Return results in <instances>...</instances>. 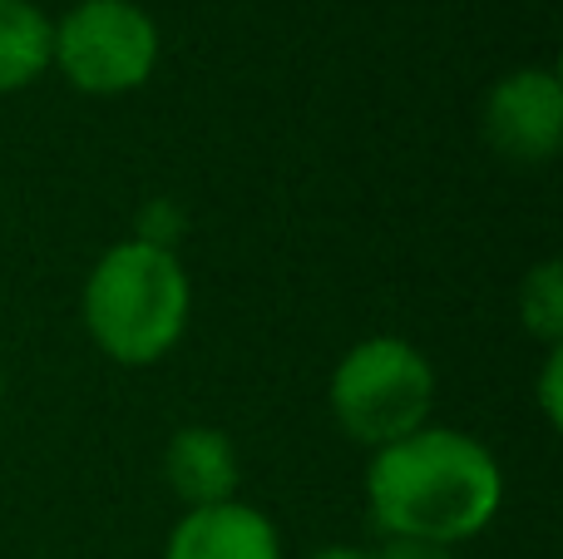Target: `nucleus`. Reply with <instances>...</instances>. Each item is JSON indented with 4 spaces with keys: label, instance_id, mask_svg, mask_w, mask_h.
Wrapping results in <instances>:
<instances>
[{
    "label": "nucleus",
    "instance_id": "nucleus-1",
    "mask_svg": "<svg viewBox=\"0 0 563 559\" xmlns=\"http://www.w3.org/2000/svg\"><path fill=\"white\" fill-rule=\"evenodd\" d=\"M366 495L390 540L455 545L479 535L499 511V465L479 441L445 426H420L380 446Z\"/></svg>",
    "mask_w": 563,
    "mask_h": 559
},
{
    "label": "nucleus",
    "instance_id": "nucleus-2",
    "mask_svg": "<svg viewBox=\"0 0 563 559\" xmlns=\"http://www.w3.org/2000/svg\"><path fill=\"white\" fill-rule=\"evenodd\" d=\"M85 322L114 362L148 366L188 322V277L168 248L119 243L85 287Z\"/></svg>",
    "mask_w": 563,
    "mask_h": 559
},
{
    "label": "nucleus",
    "instance_id": "nucleus-3",
    "mask_svg": "<svg viewBox=\"0 0 563 559\" xmlns=\"http://www.w3.org/2000/svg\"><path fill=\"white\" fill-rule=\"evenodd\" d=\"M435 402V376L426 357L396 337H371L341 357L331 376V406L351 441L390 446L400 436L420 431Z\"/></svg>",
    "mask_w": 563,
    "mask_h": 559
},
{
    "label": "nucleus",
    "instance_id": "nucleus-4",
    "mask_svg": "<svg viewBox=\"0 0 563 559\" xmlns=\"http://www.w3.org/2000/svg\"><path fill=\"white\" fill-rule=\"evenodd\" d=\"M85 95H129L154 75L158 30L129 0H85L55 25V55Z\"/></svg>",
    "mask_w": 563,
    "mask_h": 559
},
{
    "label": "nucleus",
    "instance_id": "nucleus-5",
    "mask_svg": "<svg viewBox=\"0 0 563 559\" xmlns=\"http://www.w3.org/2000/svg\"><path fill=\"white\" fill-rule=\"evenodd\" d=\"M485 134L515 164L554 158L563 134V89L549 69H519L499 79L485 105Z\"/></svg>",
    "mask_w": 563,
    "mask_h": 559
},
{
    "label": "nucleus",
    "instance_id": "nucleus-6",
    "mask_svg": "<svg viewBox=\"0 0 563 559\" xmlns=\"http://www.w3.org/2000/svg\"><path fill=\"white\" fill-rule=\"evenodd\" d=\"M168 559H282L277 530L253 505H203L188 511L168 540Z\"/></svg>",
    "mask_w": 563,
    "mask_h": 559
},
{
    "label": "nucleus",
    "instance_id": "nucleus-7",
    "mask_svg": "<svg viewBox=\"0 0 563 559\" xmlns=\"http://www.w3.org/2000/svg\"><path fill=\"white\" fill-rule=\"evenodd\" d=\"M168 485L184 495L194 511L203 505H223L238 485V451L223 431L208 426H188L168 446Z\"/></svg>",
    "mask_w": 563,
    "mask_h": 559
},
{
    "label": "nucleus",
    "instance_id": "nucleus-8",
    "mask_svg": "<svg viewBox=\"0 0 563 559\" xmlns=\"http://www.w3.org/2000/svg\"><path fill=\"white\" fill-rule=\"evenodd\" d=\"M49 55H55L49 20L30 0H0V95L40 79Z\"/></svg>",
    "mask_w": 563,
    "mask_h": 559
},
{
    "label": "nucleus",
    "instance_id": "nucleus-9",
    "mask_svg": "<svg viewBox=\"0 0 563 559\" xmlns=\"http://www.w3.org/2000/svg\"><path fill=\"white\" fill-rule=\"evenodd\" d=\"M519 307H525L529 332L544 337L549 347H559V337H563V267L539 263L534 273L525 277V297H519Z\"/></svg>",
    "mask_w": 563,
    "mask_h": 559
},
{
    "label": "nucleus",
    "instance_id": "nucleus-10",
    "mask_svg": "<svg viewBox=\"0 0 563 559\" xmlns=\"http://www.w3.org/2000/svg\"><path fill=\"white\" fill-rule=\"evenodd\" d=\"M559 382H563V352L554 347L549 352V366H544V386H539V402H544V416L549 421H563V406H559Z\"/></svg>",
    "mask_w": 563,
    "mask_h": 559
},
{
    "label": "nucleus",
    "instance_id": "nucleus-11",
    "mask_svg": "<svg viewBox=\"0 0 563 559\" xmlns=\"http://www.w3.org/2000/svg\"><path fill=\"white\" fill-rule=\"evenodd\" d=\"M380 559H450L445 545H426V540H390Z\"/></svg>",
    "mask_w": 563,
    "mask_h": 559
},
{
    "label": "nucleus",
    "instance_id": "nucleus-12",
    "mask_svg": "<svg viewBox=\"0 0 563 559\" xmlns=\"http://www.w3.org/2000/svg\"><path fill=\"white\" fill-rule=\"evenodd\" d=\"M311 559H371V555H361V550H346V545H331V550H321V555H311Z\"/></svg>",
    "mask_w": 563,
    "mask_h": 559
}]
</instances>
